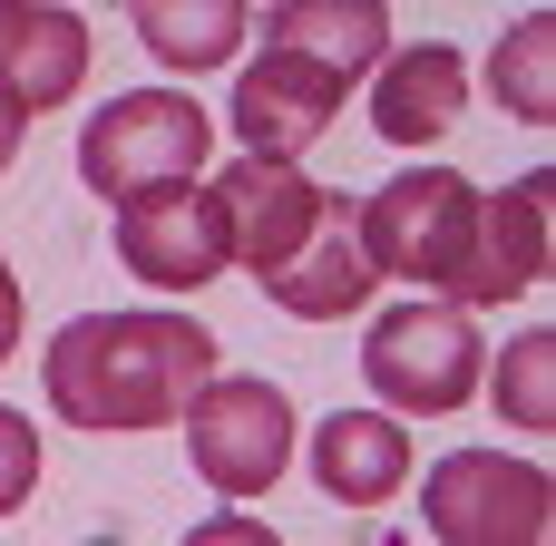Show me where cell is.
Segmentation results:
<instances>
[{
    "label": "cell",
    "instance_id": "19",
    "mask_svg": "<svg viewBox=\"0 0 556 546\" xmlns=\"http://www.w3.org/2000/svg\"><path fill=\"white\" fill-rule=\"evenodd\" d=\"M186 546H283L264 518H244V508H225V518H205V528H186Z\"/></svg>",
    "mask_w": 556,
    "mask_h": 546
},
{
    "label": "cell",
    "instance_id": "4",
    "mask_svg": "<svg viewBox=\"0 0 556 546\" xmlns=\"http://www.w3.org/2000/svg\"><path fill=\"white\" fill-rule=\"evenodd\" d=\"M205 147H215V127L186 88H127L78 127V176L108 205H127V195H156V186H195Z\"/></svg>",
    "mask_w": 556,
    "mask_h": 546
},
{
    "label": "cell",
    "instance_id": "11",
    "mask_svg": "<svg viewBox=\"0 0 556 546\" xmlns=\"http://www.w3.org/2000/svg\"><path fill=\"white\" fill-rule=\"evenodd\" d=\"M0 78L20 88V107H59L88 78V20L49 10V0H0Z\"/></svg>",
    "mask_w": 556,
    "mask_h": 546
},
{
    "label": "cell",
    "instance_id": "21",
    "mask_svg": "<svg viewBox=\"0 0 556 546\" xmlns=\"http://www.w3.org/2000/svg\"><path fill=\"white\" fill-rule=\"evenodd\" d=\"M20 322H29V313H20V274H10V254H0V361L20 352Z\"/></svg>",
    "mask_w": 556,
    "mask_h": 546
},
{
    "label": "cell",
    "instance_id": "12",
    "mask_svg": "<svg viewBox=\"0 0 556 546\" xmlns=\"http://www.w3.org/2000/svg\"><path fill=\"white\" fill-rule=\"evenodd\" d=\"M538 274H547V176L489 186L479 195V293H469V313L518 303Z\"/></svg>",
    "mask_w": 556,
    "mask_h": 546
},
{
    "label": "cell",
    "instance_id": "10",
    "mask_svg": "<svg viewBox=\"0 0 556 546\" xmlns=\"http://www.w3.org/2000/svg\"><path fill=\"white\" fill-rule=\"evenodd\" d=\"M459 98H469V59L450 39H420V49H391L381 59V88H371V127L391 147H440L459 127Z\"/></svg>",
    "mask_w": 556,
    "mask_h": 546
},
{
    "label": "cell",
    "instance_id": "6",
    "mask_svg": "<svg viewBox=\"0 0 556 546\" xmlns=\"http://www.w3.org/2000/svg\"><path fill=\"white\" fill-rule=\"evenodd\" d=\"M420 518L440 546H556V479L508 449H450L420 479Z\"/></svg>",
    "mask_w": 556,
    "mask_h": 546
},
{
    "label": "cell",
    "instance_id": "8",
    "mask_svg": "<svg viewBox=\"0 0 556 546\" xmlns=\"http://www.w3.org/2000/svg\"><path fill=\"white\" fill-rule=\"evenodd\" d=\"M117 264L156 293H205L225 264H235V234H225V195L215 186H156V195H127L117 205Z\"/></svg>",
    "mask_w": 556,
    "mask_h": 546
},
{
    "label": "cell",
    "instance_id": "16",
    "mask_svg": "<svg viewBox=\"0 0 556 546\" xmlns=\"http://www.w3.org/2000/svg\"><path fill=\"white\" fill-rule=\"evenodd\" d=\"M489 98H498L508 117H528V127H547V117H556V10H528V20L498 39V59H489Z\"/></svg>",
    "mask_w": 556,
    "mask_h": 546
},
{
    "label": "cell",
    "instance_id": "3",
    "mask_svg": "<svg viewBox=\"0 0 556 546\" xmlns=\"http://www.w3.org/2000/svg\"><path fill=\"white\" fill-rule=\"evenodd\" d=\"M479 195L489 186H469L450 166H401L381 195H362V254H371V274H401L430 303L469 313V293H479Z\"/></svg>",
    "mask_w": 556,
    "mask_h": 546
},
{
    "label": "cell",
    "instance_id": "17",
    "mask_svg": "<svg viewBox=\"0 0 556 546\" xmlns=\"http://www.w3.org/2000/svg\"><path fill=\"white\" fill-rule=\"evenodd\" d=\"M498 410L518 430H556V332H518L498 361Z\"/></svg>",
    "mask_w": 556,
    "mask_h": 546
},
{
    "label": "cell",
    "instance_id": "22",
    "mask_svg": "<svg viewBox=\"0 0 556 546\" xmlns=\"http://www.w3.org/2000/svg\"><path fill=\"white\" fill-rule=\"evenodd\" d=\"M88 546H127V537H88Z\"/></svg>",
    "mask_w": 556,
    "mask_h": 546
},
{
    "label": "cell",
    "instance_id": "15",
    "mask_svg": "<svg viewBox=\"0 0 556 546\" xmlns=\"http://www.w3.org/2000/svg\"><path fill=\"white\" fill-rule=\"evenodd\" d=\"M244 0H137V39L166 59V68H215L244 49Z\"/></svg>",
    "mask_w": 556,
    "mask_h": 546
},
{
    "label": "cell",
    "instance_id": "7",
    "mask_svg": "<svg viewBox=\"0 0 556 546\" xmlns=\"http://www.w3.org/2000/svg\"><path fill=\"white\" fill-rule=\"evenodd\" d=\"M186 459H195L205 488H225V498H264V488L293 469V401H283L274 381H254V371L205 381L195 410H186Z\"/></svg>",
    "mask_w": 556,
    "mask_h": 546
},
{
    "label": "cell",
    "instance_id": "1",
    "mask_svg": "<svg viewBox=\"0 0 556 546\" xmlns=\"http://www.w3.org/2000/svg\"><path fill=\"white\" fill-rule=\"evenodd\" d=\"M225 195V234H235V264L274 293V313L293 322H352L371 303V254H362V205L313 186L303 166H225L215 176Z\"/></svg>",
    "mask_w": 556,
    "mask_h": 546
},
{
    "label": "cell",
    "instance_id": "18",
    "mask_svg": "<svg viewBox=\"0 0 556 546\" xmlns=\"http://www.w3.org/2000/svg\"><path fill=\"white\" fill-rule=\"evenodd\" d=\"M29 488H39V430L0 401V518H10V508H29Z\"/></svg>",
    "mask_w": 556,
    "mask_h": 546
},
{
    "label": "cell",
    "instance_id": "13",
    "mask_svg": "<svg viewBox=\"0 0 556 546\" xmlns=\"http://www.w3.org/2000/svg\"><path fill=\"white\" fill-rule=\"evenodd\" d=\"M313 479H323V498H342V508H381V498L410 479V430H401L391 410H332V420L313 430Z\"/></svg>",
    "mask_w": 556,
    "mask_h": 546
},
{
    "label": "cell",
    "instance_id": "9",
    "mask_svg": "<svg viewBox=\"0 0 556 546\" xmlns=\"http://www.w3.org/2000/svg\"><path fill=\"white\" fill-rule=\"evenodd\" d=\"M342 68H323V59H303V49H274L264 39V59L235 78V137H244V156H264V166H293L332 117H342Z\"/></svg>",
    "mask_w": 556,
    "mask_h": 546
},
{
    "label": "cell",
    "instance_id": "14",
    "mask_svg": "<svg viewBox=\"0 0 556 546\" xmlns=\"http://www.w3.org/2000/svg\"><path fill=\"white\" fill-rule=\"evenodd\" d=\"M264 39L274 49H303L342 78H371L391 59V10L381 0H274L264 10Z\"/></svg>",
    "mask_w": 556,
    "mask_h": 546
},
{
    "label": "cell",
    "instance_id": "5",
    "mask_svg": "<svg viewBox=\"0 0 556 546\" xmlns=\"http://www.w3.org/2000/svg\"><path fill=\"white\" fill-rule=\"evenodd\" d=\"M479 371H489V342H479V322H469L459 303H430V293H420V303L371 313V332H362V381H371V401H391V410H420V420L469 410Z\"/></svg>",
    "mask_w": 556,
    "mask_h": 546
},
{
    "label": "cell",
    "instance_id": "20",
    "mask_svg": "<svg viewBox=\"0 0 556 546\" xmlns=\"http://www.w3.org/2000/svg\"><path fill=\"white\" fill-rule=\"evenodd\" d=\"M20 137H29V107H20V88L0 78V176H10V156H20Z\"/></svg>",
    "mask_w": 556,
    "mask_h": 546
},
{
    "label": "cell",
    "instance_id": "2",
    "mask_svg": "<svg viewBox=\"0 0 556 546\" xmlns=\"http://www.w3.org/2000/svg\"><path fill=\"white\" fill-rule=\"evenodd\" d=\"M215 381V332L186 313H78L39 352V391L68 430H176Z\"/></svg>",
    "mask_w": 556,
    "mask_h": 546
}]
</instances>
